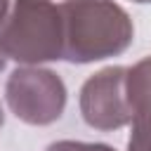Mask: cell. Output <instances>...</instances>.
I'll return each mask as SVG.
<instances>
[{"instance_id": "7", "label": "cell", "mask_w": 151, "mask_h": 151, "mask_svg": "<svg viewBox=\"0 0 151 151\" xmlns=\"http://www.w3.org/2000/svg\"><path fill=\"white\" fill-rule=\"evenodd\" d=\"M45 151H116L111 144L104 142H76V139H59L52 142Z\"/></svg>"}, {"instance_id": "2", "label": "cell", "mask_w": 151, "mask_h": 151, "mask_svg": "<svg viewBox=\"0 0 151 151\" xmlns=\"http://www.w3.org/2000/svg\"><path fill=\"white\" fill-rule=\"evenodd\" d=\"M0 50L21 66H40L64 54L59 5L52 0H12L0 21Z\"/></svg>"}, {"instance_id": "4", "label": "cell", "mask_w": 151, "mask_h": 151, "mask_svg": "<svg viewBox=\"0 0 151 151\" xmlns=\"http://www.w3.org/2000/svg\"><path fill=\"white\" fill-rule=\"evenodd\" d=\"M127 66H106L90 76L80 87V116L94 130H120L132 123L134 113L127 101Z\"/></svg>"}, {"instance_id": "5", "label": "cell", "mask_w": 151, "mask_h": 151, "mask_svg": "<svg viewBox=\"0 0 151 151\" xmlns=\"http://www.w3.org/2000/svg\"><path fill=\"white\" fill-rule=\"evenodd\" d=\"M125 87H127V101L132 106V113L151 104V57H144L142 61L127 68Z\"/></svg>"}, {"instance_id": "1", "label": "cell", "mask_w": 151, "mask_h": 151, "mask_svg": "<svg viewBox=\"0 0 151 151\" xmlns=\"http://www.w3.org/2000/svg\"><path fill=\"white\" fill-rule=\"evenodd\" d=\"M59 12L64 28L61 59L71 64L118 57L132 45V19L113 0H64Z\"/></svg>"}, {"instance_id": "11", "label": "cell", "mask_w": 151, "mask_h": 151, "mask_svg": "<svg viewBox=\"0 0 151 151\" xmlns=\"http://www.w3.org/2000/svg\"><path fill=\"white\" fill-rule=\"evenodd\" d=\"M132 2H151V0H132Z\"/></svg>"}, {"instance_id": "10", "label": "cell", "mask_w": 151, "mask_h": 151, "mask_svg": "<svg viewBox=\"0 0 151 151\" xmlns=\"http://www.w3.org/2000/svg\"><path fill=\"white\" fill-rule=\"evenodd\" d=\"M2 123H5V113H2V104H0V127H2Z\"/></svg>"}, {"instance_id": "9", "label": "cell", "mask_w": 151, "mask_h": 151, "mask_svg": "<svg viewBox=\"0 0 151 151\" xmlns=\"http://www.w3.org/2000/svg\"><path fill=\"white\" fill-rule=\"evenodd\" d=\"M5 64H7V57L2 54V50H0V73L5 71Z\"/></svg>"}, {"instance_id": "6", "label": "cell", "mask_w": 151, "mask_h": 151, "mask_svg": "<svg viewBox=\"0 0 151 151\" xmlns=\"http://www.w3.org/2000/svg\"><path fill=\"white\" fill-rule=\"evenodd\" d=\"M127 151H151V104L134 113Z\"/></svg>"}, {"instance_id": "8", "label": "cell", "mask_w": 151, "mask_h": 151, "mask_svg": "<svg viewBox=\"0 0 151 151\" xmlns=\"http://www.w3.org/2000/svg\"><path fill=\"white\" fill-rule=\"evenodd\" d=\"M7 9H9V0H0V21H2V17L7 14Z\"/></svg>"}, {"instance_id": "3", "label": "cell", "mask_w": 151, "mask_h": 151, "mask_svg": "<svg viewBox=\"0 0 151 151\" xmlns=\"http://www.w3.org/2000/svg\"><path fill=\"white\" fill-rule=\"evenodd\" d=\"M5 99L19 120L50 125L59 120L66 109V85L52 68L19 66L5 83Z\"/></svg>"}]
</instances>
